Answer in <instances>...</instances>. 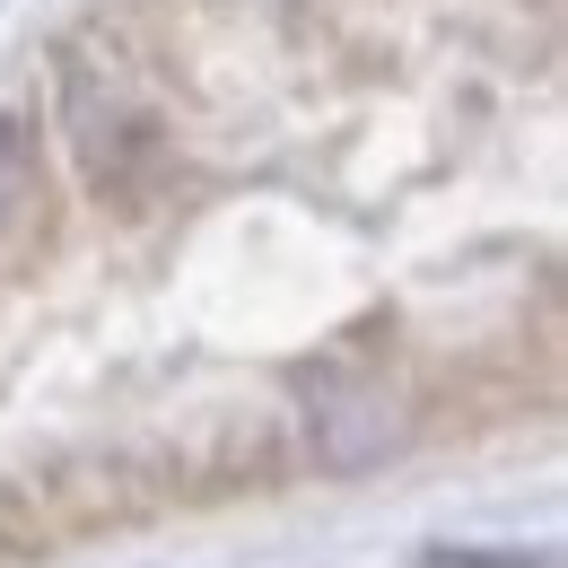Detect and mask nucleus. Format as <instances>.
Returning a JSON list of instances; mask_svg holds the SVG:
<instances>
[{
    "label": "nucleus",
    "instance_id": "1",
    "mask_svg": "<svg viewBox=\"0 0 568 568\" xmlns=\"http://www.w3.org/2000/svg\"><path fill=\"white\" fill-rule=\"evenodd\" d=\"M306 437H315V464L333 473H367L403 446V412L385 385H315L306 403Z\"/></svg>",
    "mask_w": 568,
    "mask_h": 568
},
{
    "label": "nucleus",
    "instance_id": "2",
    "mask_svg": "<svg viewBox=\"0 0 568 568\" xmlns=\"http://www.w3.org/2000/svg\"><path fill=\"white\" fill-rule=\"evenodd\" d=\"M27 193H36V149H27L18 114H0V227L27 211Z\"/></svg>",
    "mask_w": 568,
    "mask_h": 568
}]
</instances>
